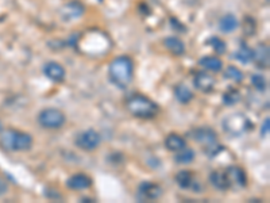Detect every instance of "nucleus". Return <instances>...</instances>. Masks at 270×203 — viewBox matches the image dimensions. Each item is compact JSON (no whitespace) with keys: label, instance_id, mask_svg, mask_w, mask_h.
<instances>
[{"label":"nucleus","instance_id":"nucleus-1","mask_svg":"<svg viewBox=\"0 0 270 203\" xmlns=\"http://www.w3.org/2000/svg\"><path fill=\"white\" fill-rule=\"evenodd\" d=\"M110 79L113 84L119 88H126L133 80L134 75V64L133 60L127 56L116 57L111 64L108 69Z\"/></svg>","mask_w":270,"mask_h":203},{"label":"nucleus","instance_id":"nucleus-2","mask_svg":"<svg viewBox=\"0 0 270 203\" xmlns=\"http://www.w3.org/2000/svg\"><path fill=\"white\" fill-rule=\"evenodd\" d=\"M0 145L10 152H26L33 147V137L21 130H1L0 131Z\"/></svg>","mask_w":270,"mask_h":203},{"label":"nucleus","instance_id":"nucleus-3","mask_svg":"<svg viewBox=\"0 0 270 203\" xmlns=\"http://www.w3.org/2000/svg\"><path fill=\"white\" fill-rule=\"evenodd\" d=\"M126 107L134 117L142 119H152L158 113L157 104L143 95L130 96L126 102Z\"/></svg>","mask_w":270,"mask_h":203},{"label":"nucleus","instance_id":"nucleus-4","mask_svg":"<svg viewBox=\"0 0 270 203\" xmlns=\"http://www.w3.org/2000/svg\"><path fill=\"white\" fill-rule=\"evenodd\" d=\"M192 138L200 144L208 157H214L223 151V147L218 144V135L209 127H197L192 131Z\"/></svg>","mask_w":270,"mask_h":203},{"label":"nucleus","instance_id":"nucleus-5","mask_svg":"<svg viewBox=\"0 0 270 203\" xmlns=\"http://www.w3.org/2000/svg\"><path fill=\"white\" fill-rule=\"evenodd\" d=\"M250 121H248L243 114L235 113L227 115L223 119V127L230 135L234 137H239V135L245 134L248 129H250Z\"/></svg>","mask_w":270,"mask_h":203},{"label":"nucleus","instance_id":"nucleus-6","mask_svg":"<svg viewBox=\"0 0 270 203\" xmlns=\"http://www.w3.org/2000/svg\"><path fill=\"white\" fill-rule=\"evenodd\" d=\"M65 114L58 108H45L38 114V122L44 129H60L65 124Z\"/></svg>","mask_w":270,"mask_h":203},{"label":"nucleus","instance_id":"nucleus-7","mask_svg":"<svg viewBox=\"0 0 270 203\" xmlns=\"http://www.w3.org/2000/svg\"><path fill=\"white\" fill-rule=\"evenodd\" d=\"M76 145L83 149V151H87V152H90V151H95L96 148L100 145L101 137L100 134L95 131V130H85L83 133H80L77 137H76Z\"/></svg>","mask_w":270,"mask_h":203},{"label":"nucleus","instance_id":"nucleus-8","mask_svg":"<svg viewBox=\"0 0 270 203\" xmlns=\"http://www.w3.org/2000/svg\"><path fill=\"white\" fill-rule=\"evenodd\" d=\"M138 194L142 201H157L162 197V187L153 183V181H143L139 188H138Z\"/></svg>","mask_w":270,"mask_h":203},{"label":"nucleus","instance_id":"nucleus-9","mask_svg":"<svg viewBox=\"0 0 270 203\" xmlns=\"http://www.w3.org/2000/svg\"><path fill=\"white\" fill-rule=\"evenodd\" d=\"M44 72L47 79H50L54 83H61L65 79V69L61 64L54 61L46 62L45 67H44Z\"/></svg>","mask_w":270,"mask_h":203},{"label":"nucleus","instance_id":"nucleus-10","mask_svg":"<svg viewBox=\"0 0 270 203\" xmlns=\"http://www.w3.org/2000/svg\"><path fill=\"white\" fill-rule=\"evenodd\" d=\"M193 84L197 90L202 91L204 94H208L214 90L215 87V79L214 76H211L209 74L205 72H197L193 77Z\"/></svg>","mask_w":270,"mask_h":203},{"label":"nucleus","instance_id":"nucleus-11","mask_svg":"<svg viewBox=\"0 0 270 203\" xmlns=\"http://www.w3.org/2000/svg\"><path fill=\"white\" fill-rule=\"evenodd\" d=\"M84 14V6L79 1H70L67 6L62 7L61 17L64 21H73Z\"/></svg>","mask_w":270,"mask_h":203},{"label":"nucleus","instance_id":"nucleus-12","mask_svg":"<svg viewBox=\"0 0 270 203\" xmlns=\"http://www.w3.org/2000/svg\"><path fill=\"white\" fill-rule=\"evenodd\" d=\"M176 183L179 184V187L184 188V190H195V192H199V187L200 184L197 183V180L193 178L191 172L188 171H181L176 175Z\"/></svg>","mask_w":270,"mask_h":203},{"label":"nucleus","instance_id":"nucleus-13","mask_svg":"<svg viewBox=\"0 0 270 203\" xmlns=\"http://www.w3.org/2000/svg\"><path fill=\"white\" fill-rule=\"evenodd\" d=\"M209 183L216 188V190H220V191H225L231 187V181L228 179V176L225 172H222V171H214L209 174Z\"/></svg>","mask_w":270,"mask_h":203},{"label":"nucleus","instance_id":"nucleus-14","mask_svg":"<svg viewBox=\"0 0 270 203\" xmlns=\"http://www.w3.org/2000/svg\"><path fill=\"white\" fill-rule=\"evenodd\" d=\"M67 186L72 190H87L92 186V179L85 174H76L68 179Z\"/></svg>","mask_w":270,"mask_h":203},{"label":"nucleus","instance_id":"nucleus-15","mask_svg":"<svg viewBox=\"0 0 270 203\" xmlns=\"http://www.w3.org/2000/svg\"><path fill=\"white\" fill-rule=\"evenodd\" d=\"M254 51L253 60L257 64V67L266 69L269 67V46L265 44H259Z\"/></svg>","mask_w":270,"mask_h":203},{"label":"nucleus","instance_id":"nucleus-16","mask_svg":"<svg viewBox=\"0 0 270 203\" xmlns=\"http://www.w3.org/2000/svg\"><path fill=\"white\" fill-rule=\"evenodd\" d=\"M225 174L228 176L231 184H232V183H236L238 186L241 187H245L248 184V176H246V172H245L241 167H230V168L225 171Z\"/></svg>","mask_w":270,"mask_h":203},{"label":"nucleus","instance_id":"nucleus-17","mask_svg":"<svg viewBox=\"0 0 270 203\" xmlns=\"http://www.w3.org/2000/svg\"><path fill=\"white\" fill-rule=\"evenodd\" d=\"M163 45L168 49L172 54L175 56H182L185 53V45L181 40H179L177 37H168L163 40Z\"/></svg>","mask_w":270,"mask_h":203},{"label":"nucleus","instance_id":"nucleus-18","mask_svg":"<svg viewBox=\"0 0 270 203\" xmlns=\"http://www.w3.org/2000/svg\"><path fill=\"white\" fill-rule=\"evenodd\" d=\"M165 147L169 149L170 152H179L182 148L186 147V141L184 140V137H181L179 134H169L165 138Z\"/></svg>","mask_w":270,"mask_h":203},{"label":"nucleus","instance_id":"nucleus-19","mask_svg":"<svg viewBox=\"0 0 270 203\" xmlns=\"http://www.w3.org/2000/svg\"><path fill=\"white\" fill-rule=\"evenodd\" d=\"M199 65H202L204 69L211 71V72H219L223 68V62L220 58L215 56H204L199 60Z\"/></svg>","mask_w":270,"mask_h":203},{"label":"nucleus","instance_id":"nucleus-20","mask_svg":"<svg viewBox=\"0 0 270 203\" xmlns=\"http://www.w3.org/2000/svg\"><path fill=\"white\" fill-rule=\"evenodd\" d=\"M238 25H239V23H238V19H236L235 15H232V14H227V15H225V17L220 19L219 23L220 30L225 34L235 31Z\"/></svg>","mask_w":270,"mask_h":203},{"label":"nucleus","instance_id":"nucleus-21","mask_svg":"<svg viewBox=\"0 0 270 203\" xmlns=\"http://www.w3.org/2000/svg\"><path fill=\"white\" fill-rule=\"evenodd\" d=\"M175 96L177 101L182 103V104H186V103H189V102L193 99V94H192V91L184 84L177 85L175 88Z\"/></svg>","mask_w":270,"mask_h":203},{"label":"nucleus","instance_id":"nucleus-22","mask_svg":"<svg viewBox=\"0 0 270 203\" xmlns=\"http://www.w3.org/2000/svg\"><path fill=\"white\" fill-rule=\"evenodd\" d=\"M195 151L193 149H191V148H182L181 151H179L177 152V154H176V163L179 164H191L193 160H195Z\"/></svg>","mask_w":270,"mask_h":203},{"label":"nucleus","instance_id":"nucleus-23","mask_svg":"<svg viewBox=\"0 0 270 203\" xmlns=\"http://www.w3.org/2000/svg\"><path fill=\"white\" fill-rule=\"evenodd\" d=\"M254 51L251 48H248L246 44H242L239 51L235 53V58L238 61H241L242 64H248L250 61H253Z\"/></svg>","mask_w":270,"mask_h":203},{"label":"nucleus","instance_id":"nucleus-24","mask_svg":"<svg viewBox=\"0 0 270 203\" xmlns=\"http://www.w3.org/2000/svg\"><path fill=\"white\" fill-rule=\"evenodd\" d=\"M225 77L228 80H232V81H235V83H241L243 80V74L241 72V69H238L236 67L230 65V67L225 68Z\"/></svg>","mask_w":270,"mask_h":203},{"label":"nucleus","instance_id":"nucleus-25","mask_svg":"<svg viewBox=\"0 0 270 203\" xmlns=\"http://www.w3.org/2000/svg\"><path fill=\"white\" fill-rule=\"evenodd\" d=\"M239 99H241V94L236 90H228L227 92H225V95L222 98L225 106H234L235 103L239 102Z\"/></svg>","mask_w":270,"mask_h":203},{"label":"nucleus","instance_id":"nucleus-26","mask_svg":"<svg viewBox=\"0 0 270 203\" xmlns=\"http://www.w3.org/2000/svg\"><path fill=\"white\" fill-rule=\"evenodd\" d=\"M207 44H208L216 53H219V54H223V53H225V51H227L225 42L223 40H220L219 37H211V38L207 41Z\"/></svg>","mask_w":270,"mask_h":203},{"label":"nucleus","instance_id":"nucleus-27","mask_svg":"<svg viewBox=\"0 0 270 203\" xmlns=\"http://www.w3.org/2000/svg\"><path fill=\"white\" fill-rule=\"evenodd\" d=\"M251 84L255 90L265 91L268 88V81L262 75H253L251 76Z\"/></svg>","mask_w":270,"mask_h":203},{"label":"nucleus","instance_id":"nucleus-28","mask_svg":"<svg viewBox=\"0 0 270 203\" xmlns=\"http://www.w3.org/2000/svg\"><path fill=\"white\" fill-rule=\"evenodd\" d=\"M243 31L248 34V35H253L255 33V21L248 17L243 22Z\"/></svg>","mask_w":270,"mask_h":203},{"label":"nucleus","instance_id":"nucleus-29","mask_svg":"<svg viewBox=\"0 0 270 203\" xmlns=\"http://www.w3.org/2000/svg\"><path fill=\"white\" fill-rule=\"evenodd\" d=\"M269 125H270V119L266 118L262 124V127H261V137H266L269 134Z\"/></svg>","mask_w":270,"mask_h":203},{"label":"nucleus","instance_id":"nucleus-30","mask_svg":"<svg viewBox=\"0 0 270 203\" xmlns=\"http://www.w3.org/2000/svg\"><path fill=\"white\" fill-rule=\"evenodd\" d=\"M8 190V184H7V180L3 178V176L0 175V197L1 195H4Z\"/></svg>","mask_w":270,"mask_h":203},{"label":"nucleus","instance_id":"nucleus-31","mask_svg":"<svg viewBox=\"0 0 270 203\" xmlns=\"http://www.w3.org/2000/svg\"><path fill=\"white\" fill-rule=\"evenodd\" d=\"M3 130V126H1V122H0V131Z\"/></svg>","mask_w":270,"mask_h":203}]
</instances>
